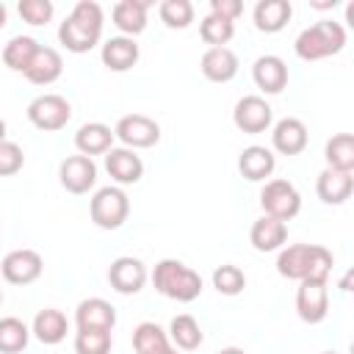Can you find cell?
Masks as SVG:
<instances>
[{
  "instance_id": "44",
  "label": "cell",
  "mask_w": 354,
  "mask_h": 354,
  "mask_svg": "<svg viewBox=\"0 0 354 354\" xmlns=\"http://www.w3.org/2000/svg\"><path fill=\"white\" fill-rule=\"evenodd\" d=\"M321 354H337V351H321Z\"/></svg>"
},
{
  "instance_id": "38",
  "label": "cell",
  "mask_w": 354,
  "mask_h": 354,
  "mask_svg": "<svg viewBox=\"0 0 354 354\" xmlns=\"http://www.w3.org/2000/svg\"><path fill=\"white\" fill-rule=\"evenodd\" d=\"M25 166V152L14 141H0V177H11Z\"/></svg>"
},
{
  "instance_id": "15",
  "label": "cell",
  "mask_w": 354,
  "mask_h": 354,
  "mask_svg": "<svg viewBox=\"0 0 354 354\" xmlns=\"http://www.w3.org/2000/svg\"><path fill=\"white\" fill-rule=\"evenodd\" d=\"M75 324H77V329H105V332H113L116 310H113L111 301H105L100 296H91V299H83L77 304Z\"/></svg>"
},
{
  "instance_id": "8",
  "label": "cell",
  "mask_w": 354,
  "mask_h": 354,
  "mask_svg": "<svg viewBox=\"0 0 354 354\" xmlns=\"http://www.w3.org/2000/svg\"><path fill=\"white\" fill-rule=\"evenodd\" d=\"M113 136L127 147V149H147L160 141V124L144 113H127L116 122Z\"/></svg>"
},
{
  "instance_id": "42",
  "label": "cell",
  "mask_w": 354,
  "mask_h": 354,
  "mask_svg": "<svg viewBox=\"0 0 354 354\" xmlns=\"http://www.w3.org/2000/svg\"><path fill=\"white\" fill-rule=\"evenodd\" d=\"M340 288H343V290H351V274H346V277H343V282H340Z\"/></svg>"
},
{
  "instance_id": "4",
  "label": "cell",
  "mask_w": 354,
  "mask_h": 354,
  "mask_svg": "<svg viewBox=\"0 0 354 354\" xmlns=\"http://www.w3.org/2000/svg\"><path fill=\"white\" fill-rule=\"evenodd\" d=\"M343 47H346V28L335 19H321L304 28L293 41V50L301 61H324L329 55H337Z\"/></svg>"
},
{
  "instance_id": "11",
  "label": "cell",
  "mask_w": 354,
  "mask_h": 354,
  "mask_svg": "<svg viewBox=\"0 0 354 354\" xmlns=\"http://www.w3.org/2000/svg\"><path fill=\"white\" fill-rule=\"evenodd\" d=\"M41 271H44V260L36 249H14L0 263V274L8 285H30L41 277Z\"/></svg>"
},
{
  "instance_id": "33",
  "label": "cell",
  "mask_w": 354,
  "mask_h": 354,
  "mask_svg": "<svg viewBox=\"0 0 354 354\" xmlns=\"http://www.w3.org/2000/svg\"><path fill=\"white\" fill-rule=\"evenodd\" d=\"M199 36L210 47H227V41L235 36V22L221 19L216 14H205L199 22Z\"/></svg>"
},
{
  "instance_id": "34",
  "label": "cell",
  "mask_w": 354,
  "mask_h": 354,
  "mask_svg": "<svg viewBox=\"0 0 354 354\" xmlns=\"http://www.w3.org/2000/svg\"><path fill=\"white\" fill-rule=\"evenodd\" d=\"M160 19L171 30H183L194 22V3L191 0H163L160 3Z\"/></svg>"
},
{
  "instance_id": "45",
  "label": "cell",
  "mask_w": 354,
  "mask_h": 354,
  "mask_svg": "<svg viewBox=\"0 0 354 354\" xmlns=\"http://www.w3.org/2000/svg\"><path fill=\"white\" fill-rule=\"evenodd\" d=\"M0 304H3V290H0Z\"/></svg>"
},
{
  "instance_id": "39",
  "label": "cell",
  "mask_w": 354,
  "mask_h": 354,
  "mask_svg": "<svg viewBox=\"0 0 354 354\" xmlns=\"http://www.w3.org/2000/svg\"><path fill=\"white\" fill-rule=\"evenodd\" d=\"M210 14L235 22L243 14V3L241 0H210Z\"/></svg>"
},
{
  "instance_id": "24",
  "label": "cell",
  "mask_w": 354,
  "mask_h": 354,
  "mask_svg": "<svg viewBox=\"0 0 354 354\" xmlns=\"http://www.w3.org/2000/svg\"><path fill=\"white\" fill-rule=\"evenodd\" d=\"M113 130L102 122H86L77 127L75 133V147L80 155L91 158V155H105L111 147H113Z\"/></svg>"
},
{
  "instance_id": "41",
  "label": "cell",
  "mask_w": 354,
  "mask_h": 354,
  "mask_svg": "<svg viewBox=\"0 0 354 354\" xmlns=\"http://www.w3.org/2000/svg\"><path fill=\"white\" fill-rule=\"evenodd\" d=\"M6 22H8V8L0 3V28H6Z\"/></svg>"
},
{
  "instance_id": "9",
  "label": "cell",
  "mask_w": 354,
  "mask_h": 354,
  "mask_svg": "<svg viewBox=\"0 0 354 354\" xmlns=\"http://www.w3.org/2000/svg\"><path fill=\"white\" fill-rule=\"evenodd\" d=\"M232 122L241 133H249V136H257V133H266L274 122V111L271 105L266 102V97L260 94H246L235 102V111H232Z\"/></svg>"
},
{
  "instance_id": "30",
  "label": "cell",
  "mask_w": 354,
  "mask_h": 354,
  "mask_svg": "<svg viewBox=\"0 0 354 354\" xmlns=\"http://www.w3.org/2000/svg\"><path fill=\"white\" fill-rule=\"evenodd\" d=\"M324 158H326V169L335 171H354V136L351 133H337L326 141L324 147Z\"/></svg>"
},
{
  "instance_id": "21",
  "label": "cell",
  "mask_w": 354,
  "mask_h": 354,
  "mask_svg": "<svg viewBox=\"0 0 354 354\" xmlns=\"http://www.w3.org/2000/svg\"><path fill=\"white\" fill-rule=\"evenodd\" d=\"M277 169V158L268 147H260V144H252L246 147L241 155H238V171L249 180V183H260L266 177H271Z\"/></svg>"
},
{
  "instance_id": "5",
  "label": "cell",
  "mask_w": 354,
  "mask_h": 354,
  "mask_svg": "<svg viewBox=\"0 0 354 354\" xmlns=\"http://www.w3.org/2000/svg\"><path fill=\"white\" fill-rule=\"evenodd\" d=\"M88 213L100 230H119L130 216V199L119 185H105L94 191L88 202Z\"/></svg>"
},
{
  "instance_id": "17",
  "label": "cell",
  "mask_w": 354,
  "mask_h": 354,
  "mask_svg": "<svg viewBox=\"0 0 354 354\" xmlns=\"http://www.w3.org/2000/svg\"><path fill=\"white\" fill-rule=\"evenodd\" d=\"M252 80L266 94H279L288 86V64L279 55H260L252 66Z\"/></svg>"
},
{
  "instance_id": "6",
  "label": "cell",
  "mask_w": 354,
  "mask_h": 354,
  "mask_svg": "<svg viewBox=\"0 0 354 354\" xmlns=\"http://www.w3.org/2000/svg\"><path fill=\"white\" fill-rule=\"evenodd\" d=\"M260 207H263V216L290 221L301 210V194L288 180H268L260 191Z\"/></svg>"
},
{
  "instance_id": "14",
  "label": "cell",
  "mask_w": 354,
  "mask_h": 354,
  "mask_svg": "<svg viewBox=\"0 0 354 354\" xmlns=\"http://www.w3.org/2000/svg\"><path fill=\"white\" fill-rule=\"evenodd\" d=\"M105 171L119 185H133L144 177V160L127 147H111L105 152Z\"/></svg>"
},
{
  "instance_id": "43",
  "label": "cell",
  "mask_w": 354,
  "mask_h": 354,
  "mask_svg": "<svg viewBox=\"0 0 354 354\" xmlns=\"http://www.w3.org/2000/svg\"><path fill=\"white\" fill-rule=\"evenodd\" d=\"M0 141H6V122L0 119Z\"/></svg>"
},
{
  "instance_id": "35",
  "label": "cell",
  "mask_w": 354,
  "mask_h": 354,
  "mask_svg": "<svg viewBox=\"0 0 354 354\" xmlns=\"http://www.w3.org/2000/svg\"><path fill=\"white\" fill-rule=\"evenodd\" d=\"M213 288L221 293V296H238L243 288H246V274L232 266V263H224L213 271Z\"/></svg>"
},
{
  "instance_id": "12",
  "label": "cell",
  "mask_w": 354,
  "mask_h": 354,
  "mask_svg": "<svg viewBox=\"0 0 354 354\" xmlns=\"http://www.w3.org/2000/svg\"><path fill=\"white\" fill-rule=\"evenodd\" d=\"M58 180L69 194H88L97 183V163L86 155H69L58 166Z\"/></svg>"
},
{
  "instance_id": "10",
  "label": "cell",
  "mask_w": 354,
  "mask_h": 354,
  "mask_svg": "<svg viewBox=\"0 0 354 354\" xmlns=\"http://www.w3.org/2000/svg\"><path fill=\"white\" fill-rule=\"evenodd\" d=\"M296 313L304 324H321L329 315L326 279H301L296 290Z\"/></svg>"
},
{
  "instance_id": "20",
  "label": "cell",
  "mask_w": 354,
  "mask_h": 354,
  "mask_svg": "<svg viewBox=\"0 0 354 354\" xmlns=\"http://www.w3.org/2000/svg\"><path fill=\"white\" fill-rule=\"evenodd\" d=\"M61 72H64V58H61V53H58L55 47L39 44V50H36L30 66L25 69V77H28L30 83H36V86H50V83H55V80L61 77Z\"/></svg>"
},
{
  "instance_id": "40",
  "label": "cell",
  "mask_w": 354,
  "mask_h": 354,
  "mask_svg": "<svg viewBox=\"0 0 354 354\" xmlns=\"http://www.w3.org/2000/svg\"><path fill=\"white\" fill-rule=\"evenodd\" d=\"M216 354H246V351L238 348V346H227V348H221V351H216Z\"/></svg>"
},
{
  "instance_id": "2",
  "label": "cell",
  "mask_w": 354,
  "mask_h": 354,
  "mask_svg": "<svg viewBox=\"0 0 354 354\" xmlns=\"http://www.w3.org/2000/svg\"><path fill=\"white\" fill-rule=\"evenodd\" d=\"M335 257L326 246L318 243H290L279 249L277 271L285 279H329Z\"/></svg>"
},
{
  "instance_id": "22",
  "label": "cell",
  "mask_w": 354,
  "mask_h": 354,
  "mask_svg": "<svg viewBox=\"0 0 354 354\" xmlns=\"http://www.w3.org/2000/svg\"><path fill=\"white\" fill-rule=\"evenodd\" d=\"M147 11H149V0H119L111 11L113 25L122 30V36H138L147 28Z\"/></svg>"
},
{
  "instance_id": "32",
  "label": "cell",
  "mask_w": 354,
  "mask_h": 354,
  "mask_svg": "<svg viewBox=\"0 0 354 354\" xmlns=\"http://www.w3.org/2000/svg\"><path fill=\"white\" fill-rule=\"evenodd\" d=\"M30 340V329L25 326V321L6 315L0 318V354H19L28 348Z\"/></svg>"
},
{
  "instance_id": "31",
  "label": "cell",
  "mask_w": 354,
  "mask_h": 354,
  "mask_svg": "<svg viewBox=\"0 0 354 354\" xmlns=\"http://www.w3.org/2000/svg\"><path fill=\"white\" fill-rule=\"evenodd\" d=\"M39 50V41L33 36H14L6 47H3V64L11 69V72H22L30 66L33 55Z\"/></svg>"
},
{
  "instance_id": "27",
  "label": "cell",
  "mask_w": 354,
  "mask_h": 354,
  "mask_svg": "<svg viewBox=\"0 0 354 354\" xmlns=\"http://www.w3.org/2000/svg\"><path fill=\"white\" fill-rule=\"evenodd\" d=\"M30 332L36 335L39 343H44V346H58V343L66 337V332H69V321H66V315H64L61 310L44 307V310L36 313V318H33V324H30Z\"/></svg>"
},
{
  "instance_id": "7",
  "label": "cell",
  "mask_w": 354,
  "mask_h": 354,
  "mask_svg": "<svg viewBox=\"0 0 354 354\" xmlns=\"http://www.w3.org/2000/svg\"><path fill=\"white\" fill-rule=\"evenodd\" d=\"M28 119L33 127H39L44 133H55V130L66 127V122L72 119V105L61 94H39L28 105Z\"/></svg>"
},
{
  "instance_id": "36",
  "label": "cell",
  "mask_w": 354,
  "mask_h": 354,
  "mask_svg": "<svg viewBox=\"0 0 354 354\" xmlns=\"http://www.w3.org/2000/svg\"><path fill=\"white\" fill-rule=\"evenodd\" d=\"M111 343H113V337L105 329H77L75 332V351L77 354H108Z\"/></svg>"
},
{
  "instance_id": "26",
  "label": "cell",
  "mask_w": 354,
  "mask_h": 354,
  "mask_svg": "<svg viewBox=\"0 0 354 354\" xmlns=\"http://www.w3.org/2000/svg\"><path fill=\"white\" fill-rule=\"evenodd\" d=\"M249 241L257 252H277L288 241V224L271 216H260L249 230Z\"/></svg>"
},
{
  "instance_id": "19",
  "label": "cell",
  "mask_w": 354,
  "mask_h": 354,
  "mask_svg": "<svg viewBox=\"0 0 354 354\" xmlns=\"http://www.w3.org/2000/svg\"><path fill=\"white\" fill-rule=\"evenodd\" d=\"M138 55H141V50L136 44V39H130V36H113L100 50V58H102V64L111 72H127V69H133L138 64Z\"/></svg>"
},
{
  "instance_id": "37",
  "label": "cell",
  "mask_w": 354,
  "mask_h": 354,
  "mask_svg": "<svg viewBox=\"0 0 354 354\" xmlns=\"http://www.w3.org/2000/svg\"><path fill=\"white\" fill-rule=\"evenodd\" d=\"M17 11L28 25H47L53 19V14H55L50 0H19Z\"/></svg>"
},
{
  "instance_id": "23",
  "label": "cell",
  "mask_w": 354,
  "mask_h": 354,
  "mask_svg": "<svg viewBox=\"0 0 354 354\" xmlns=\"http://www.w3.org/2000/svg\"><path fill=\"white\" fill-rule=\"evenodd\" d=\"M293 17V6L288 0H260L252 11L254 28L260 33H279Z\"/></svg>"
},
{
  "instance_id": "25",
  "label": "cell",
  "mask_w": 354,
  "mask_h": 354,
  "mask_svg": "<svg viewBox=\"0 0 354 354\" xmlns=\"http://www.w3.org/2000/svg\"><path fill=\"white\" fill-rule=\"evenodd\" d=\"M315 191L318 199L326 205H343L351 191H354V174L348 171H335V169H324L315 180Z\"/></svg>"
},
{
  "instance_id": "29",
  "label": "cell",
  "mask_w": 354,
  "mask_h": 354,
  "mask_svg": "<svg viewBox=\"0 0 354 354\" xmlns=\"http://www.w3.org/2000/svg\"><path fill=\"white\" fill-rule=\"evenodd\" d=\"M166 335H169L171 346H174V348H183V351H194V348H199L202 340H205V335H202L196 318L188 315V313L174 315L171 324H169V332H166Z\"/></svg>"
},
{
  "instance_id": "1",
  "label": "cell",
  "mask_w": 354,
  "mask_h": 354,
  "mask_svg": "<svg viewBox=\"0 0 354 354\" xmlns=\"http://www.w3.org/2000/svg\"><path fill=\"white\" fill-rule=\"evenodd\" d=\"M102 22H105V14H102V6L94 3V0H80L72 6L69 17L61 22L58 28V41L69 50V53H88L100 44L102 39Z\"/></svg>"
},
{
  "instance_id": "18",
  "label": "cell",
  "mask_w": 354,
  "mask_h": 354,
  "mask_svg": "<svg viewBox=\"0 0 354 354\" xmlns=\"http://www.w3.org/2000/svg\"><path fill=\"white\" fill-rule=\"evenodd\" d=\"M271 144H274V149L279 155H288V158L304 152V147H307V127H304V122L296 119V116L279 119L274 124V130H271Z\"/></svg>"
},
{
  "instance_id": "28",
  "label": "cell",
  "mask_w": 354,
  "mask_h": 354,
  "mask_svg": "<svg viewBox=\"0 0 354 354\" xmlns=\"http://www.w3.org/2000/svg\"><path fill=\"white\" fill-rule=\"evenodd\" d=\"M133 348L136 354H177L169 335L155 321H141L133 329Z\"/></svg>"
},
{
  "instance_id": "13",
  "label": "cell",
  "mask_w": 354,
  "mask_h": 354,
  "mask_svg": "<svg viewBox=\"0 0 354 354\" xmlns=\"http://www.w3.org/2000/svg\"><path fill=\"white\" fill-rule=\"evenodd\" d=\"M108 282L116 293L122 296H133L138 293L144 285H147V266L138 260V257H130V254H122L111 263L108 268Z\"/></svg>"
},
{
  "instance_id": "16",
  "label": "cell",
  "mask_w": 354,
  "mask_h": 354,
  "mask_svg": "<svg viewBox=\"0 0 354 354\" xmlns=\"http://www.w3.org/2000/svg\"><path fill=\"white\" fill-rule=\"evenodd\" d=\"M199 69L210 83H230L238 75V55L230 47H207L199 58Z\"/></svg>"
},
{
  "instance_id": "3",
  "label": "cell",
  "mask_w": 354,
  "mask_h": 354,
  "mask_svg": "<svg viewBox=\"0 0 354 354\" xmlns=\"http://www.w3.org/2000/svg\"><path fill=\"white\" fill-rule=\"evenodd\" d=\"M152 285L160 296L180 301V304H188V301L199 299V293H202V277L194 268H188L185 263L171 260V257H166L155 266Z\"/></svg>"
}]
</instances>
